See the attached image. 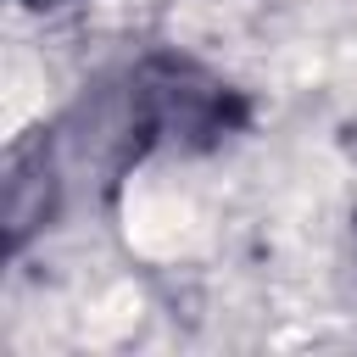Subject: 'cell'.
Listing matches in <instances>:
<instances>
[{
	"label": "cell",
	"instance_id": "obj_1",
	"mask_svg": "<svg viewBox=\"0 0 357 357\" xmlns=\"http://www.w3.org/2000/svg\"><path fill=\"white\" fill-rule=\"evenodd\" d=\"M184 223H190V212H184L178 195H151V201H139L128 212V240L139 251H178Z\"/></svg>",
	"mask_w": 357,
	"mask_h": 357
}]
</instances>
